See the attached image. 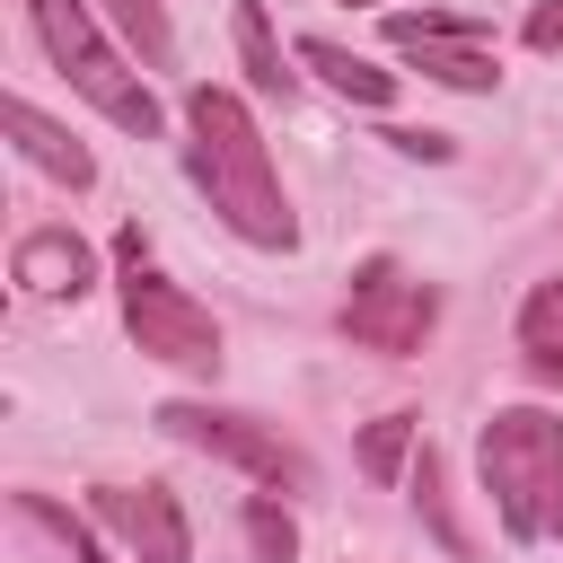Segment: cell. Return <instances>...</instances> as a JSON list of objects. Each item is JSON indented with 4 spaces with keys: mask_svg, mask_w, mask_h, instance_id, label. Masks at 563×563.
I'll return each mask as SVG.
<instances>
[{
    "mask_svg": "<svg viewBox=\"0 0 563 563\" xmlns=\"http://www.w3.org/2000/svg\"><path fill=\"white\" fill-rule=\"evenodd\" d=\"M185 167H194V185L211 194V211L246 238V246H273V255H290L299 246V220H290V202H282V176H273V150H264V132H255V114H246V97L238 88H194L185 97Z\"/></svg>",
    "mask_w": 563,
    "mask_h": 563,
    "instance_id": "cell-1",
    "label": "cell"
},
{
    "mask_svg": "<svg viewBox=\"0 0 563 563\" xmlns=\"http://www.w3.org/2000/svg\"><path fill=\"white\" fill-rule=\"evenodd\" d=\"M475 475H484L493 519L510 528V545H554L563 537V413L501 405L475 431Z\"/></svg>",
    "mask_w": 563,
    "mask_h": 563,
    "instance_id": "cell-2",
    "label": "cell"
},
{
    "mask_svg": "<svg viewBox=\"0 0 563 563\" xmlns=\"http://www.w3.org/2000/svg\"><path fill=\"white\" fill-rule=\"evenodd\" d=\"M26 26H35V44H44V62L106 114V123H123V132H141V141H158V97H150V79L132 70V53L97 26V9L88 0H26Z\"/></svg>",
    "mask_w": 563,
    "mask_h": 563,
    "instance_id": "cell-3",
    "label": "cell"
},
{
    "mask_svg": "<svg viewBox=\"0 0 563 563\" xmlns=\"http://www.w3.org/2000/svg\"><path fill=\"white\" fill-rule=\"evenodd\" d=\"M114 264H123V325H132V343L150 361H167V369H220V317L150 264L141 229L114 238Z\"/></svg>",
    "mask_w": 563,
    "mask_h": 563,
    "instance_id": "cell-4",
    "label": "cell"
},
{
    "mask_svg": "<svg viewBox=\"0 0 563 563\" xmlns=\"http://www.w3.org/2000/svg\"><path fill=\"white\" fill-rule=\"evenodd\" d=\"M431 325H440V290L413 282L396 255H369V264L352 273V290H343V334H352L361 352L405 361V352H422Z\"/></svg>",
    "mask_w": 563,
    "mask_h": 563,
    "instance_id": "cell-5",
    "label": "cell"
},
{
    "mask_svg": "<svg viewBox=\"0 0 563 563\" xmlns=\"http://www.w3.org/2000/svg\"><path fill=\"white\" fill-rule=\"evenodd\" d=\"M158 431H176L185 449H202V457H220V466H238L255 484H308V457L273 422H255V413H220V405L176 396V405H158Z\"/></svg>",
    "mask_w": 563,
    "mask_h": 563,
    "instance_id": "cell-6",
    "label": "cell"
},
{
    "mask_svg": "<svg viewBox=\"0 0 563 563\" xmlns=\"http://www.w3.org/2000/svg\"><path fill=\"white\" fill-rule=\"evenodd\" d=\"M387 44L422 62V79L440 88H466V97H493L501 88V62H493V26L484 18H440V9H396L387 18Z\"/></svg>",
    "mask_w": 563,
    "mask_h": 563,
    "instance_id": "cell-7",
    "label": "cell"
},
{
    "mask_svg": "<svg viewBox=\"0 0 563 563\" xmlns=\"http://www.w3.org/2000/svg\"><path fill=\"white\" fill-rule=\"evenodd\" d=\"M88 510L132 563H194V528H185V501L167 484H97Z\"/></svg>",
    "mask_w": 563,
    "mask_h": 563,
    "instance_id": "cell-8",
    "label": "cell"
},
{
    "mask_svg": "<svg viewBox=\"0 0 563 563\" xmlns=\"http://www.w3.org/2000/svg\"><path fill=\"white\" fill-rule=\"evenodd\" d=\"M9 273L35 290V299H79L88 282H97V246L62 220V229H26L18 238V255H9Z\"/></svg>",
    "mask_w": 563,
    "mask_h": 563,
    "instance_id": "cell-9",
    "label": "cell"
},
{
    "mask_svg": "<svg viewBox=\"0 0 563 563\" xmlns=\"http://www.w3.org/2000/svg\"><path fill=\"white\" fill-rule=\"evenodd\" d=\"M9 141H18V158H26V167H44L53 185H70V194H88V185H97V158H88L53 114H35L26 97H9Z\"/></svg>",
    "mask_w": 563,
    "mask_h": 563,
    "instance_id": "cell-10",
    "label": "cell"
},
{
    "mask_svg": "<svg viewBox=\"0 0 563 563\" xmlns=\"http://www.w3.org/2000/svg\"><path fill=\"white\" fill-rule=\"evenodd\" d=\"M299 62H308L334 97H352V106H396V70L361 62V53H352V44H334V35H308V44H299Z\"/></svg>",
    "mask_w": 563,
    "mask_h": 563,
    "instance_id": "cell-11",
    "label": "cell"
},
{
    "mask_svg": "<svg viewBox=\"0 0 563 563\" xmlns=\"http://www.w3.org/2000/svg\"><path fill=\"white\" fill-rule=\"evenodd\" d=\"M519 361H528L537 387H563V273L528 290V308H519Z\"/></svg>",
    "mask_w": 563,
    "mask_h": 563,
    "instance_id": "cell-12",
    "label": "cell"
},
{
    "mask_svg": "<svg viewBox=\"0 0 563 563\" xmlns=\"http://www.w3.org/2000/svg\"><path fill=\"white\" fill-rule=\"evenodd\" d=\"M229 35H238V62L264 97H290V70H282V44H273V18L264 0H229Z\"/></svg>",
    "mask_w": 563,
    "mask_h": 563,
    "instance_id": "cell-13",
    "label": "cell"
},
{
    "mask_svg": "<svg viewBox=\"0 0 563 563\" xmlns=\"http://www.w3.org/2000/svg\"><path fill=\"white\" fill-rule=\"evenodd\" d=\"M97 9L114 18V35H123V53H132V62H150V70H167V62H176L167 0H97Z\"/></svg>",
    "mask_w": 563,
    "mask_h": 563,
    "instance_id": "cell-14",
    "label": "cell"
},
{
    "mask_svg": "<svg viewBox=\"0 0 563 563\" xmlns=\"http://www.w3.org/2000/svg\"><path fill=\"white\" fill-rule=\"evenodd\" d=\"M413 440H422V422H413V413H378V422L361 431V475L396 484V475H405V457H413Z\"/></svg>",
    "mask_w": 563,
    "mask_h": 563,
    "instance_id": "cell-15",
    "label": "cell"
},
{
    "mask_svg": "<svg viewBox=\"0 0 563 563\" xmlns=\"http://www.w3.org/2000/svg\"><path fill=\"white\" fill-rule=\"evenodd\" d=\"M246 545H255L264 563H299V519H290L282 501L255 493V501H246Z\"/></svg>",
    "mask_w": 563,
    "mask_h": 563,
    "instance_id": "cell-16",
    "label": "cell"
},
{
    "mask_svg": "<svg viewBox=\"0 0 563 563\" xmlns=\"http://www.w3.org/2000/svg\"><path fill=\"white\" fill-rule=\"evenodd\" d=\"M413 510L431 519V537H440L449 554H466V528L449 519V484H440V457H431V449H422V466H413Z\"/></svg>",
    "mask_w": 563,
    "mask_h": 563,
    "instance_id": "cell-17",
    "label": "cell"
},
{
    "mask_svg": "<svg viewBox=\"0 0 563 563\" xmlns=\"http://www.w3.org/2000/svg\"><path fill=\"white\" fill-rule=\"evenodd\" d=\"M18 519H35V528H53V537L70 545V563H106V545H97V528H79L70 510H53L44 493H18Z\"/></svg>",
    "mask_w": 563,
    "mask_h": 563,
    "instance_id": "cell-18",
    "label": "cell"
},
{
    "mask_svg": "<svg viewBox=\"0 0 563 563\" xmlns=\"http://www.w3.org/2000/svg\"><path fill=\"white\" fill-rule=\"evenodd\" d=\"M519 35H528V53H563V0H537Z\"/></svg>",
    "mask_w": 563,
    "mask_h": 563,
    "instance_id": "cell-19",
    "label": "cell"
},
{
    "mask_svg": "<svg viewBox=\"0 0 563 563\" xmlns=\"http://www.w3.org/2000/svg\"><path fill=\"white\" fill-rule=\"evenodd\" d=\"M405 158H449V132H387Z\"/></svg>",
    "mask_w": 563,
    "mask_h": 563,
    "instance_id": "cell-20",
    "label": "cell"
}]
</instances>
